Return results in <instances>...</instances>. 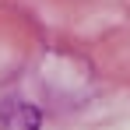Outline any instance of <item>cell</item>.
<instances>
[{"label":"cell","mask_w":130,"mask_h":130,"mask_svg":"<svg viewBox=\"0 0 130 130\" xmlns=\"http://www.w3.org/2000/svg\"><path fill=\"white\" fill-rule=\"evenodd\" d=\"M0 127L4 130H42V109L32 106V102L11 99L0 109Z\"/></svg>","instance_id":"obj_1"}]
</instances>
